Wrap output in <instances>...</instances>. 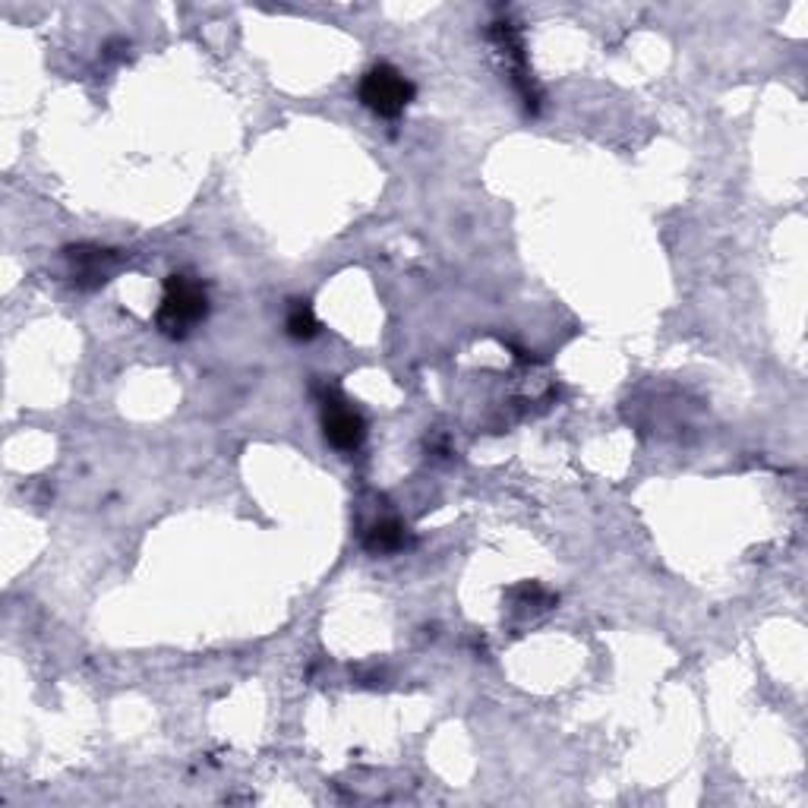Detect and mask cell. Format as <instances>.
Wrapping results in <instances>:
<instances>
[{"mask_svg":"<svg viewBox=\"0 0 808 808\" xmlns=\"http://www.w3.org/2000/svg\"><path fill=\"white\" fill-rule=\"evenodd\" d=\"M407 544V531H404L402 522H380V525L370 527L366 534L364 546L373 553V556H388V553H398Z\"/></svg>","mask_w":808,"mask_h":808,"instance_id":"obj_5","label":"cell"},{"mask_svg":"<svg viewBox=\"0 0 808 808\" xmlns=\"http://www.w3.org/2000/svg\"><path fill=\"white\" fill-rule=\"evenodd\" d=\"M70 263L77 269V282L85 284V279L92 284H104V265L111 263V253L108 250H99V246H70L67 250Z\"/></svg>","mask_w":808,"mask_h":808,"instance_id":"obj_4","label":"cell"},{"mask_svg":"<svg viewBox=\"0 0 808 808\" xmlns=\"http://www.w3.org/2000/svg\"><path fill=\"white\" fill-rule=\"evenodd\" d=\"M209 316V294L190 275H171L164 282V297L155 313V325L168 339H186Z\"/></svg>","mask_w":808,"mask_h":808,"instance_id":"obj_1","label":"cell"},{"mask_svg":"<svg viewBox=\"0 0 808 808\" xmlns=\"http://www.w3.org/2000/svg\"><path fill=\"white\" fill-rule=\"evenodd\" d=\"M357 95L373 114L392 121V118L404 114V108L414 101V82L407 80L402 70H395L392 63H376L364 73Z\"/></svg>","mask_w":808,"mask_h":808,"instance_id":"obj_2","label":"cell"},{"mask_svg":"<svg viewBox=\"0 0 808 808\" xmlns=\"http://www.w3.org/2000/svg\"><path fill=\"white\" fill-rule=\"evenodd\" d=\"M287 335L297 342H310L320 335V320L313 313V306L306 301H294L287 310Z\"/></svg>","mask_w":808,"mask_h":808,"instance_id":"obj_6","label":"cell"},{"mask_svg":"<svg viewBox=\"0 0 808 808\" xmlns=\"http://www.w3.org/2000/svg\"><path fill=\"white\" fill-rule=\"evenodd\" d=\"M323 433L329 445H335L339 452H357L366 440V421L351 407L342 402L339 395L335 398H323Z\"/></svg>","mask_w":808,"mask_h":808,"instance_id":"obj_3","label":"cell"}]
</instances>
